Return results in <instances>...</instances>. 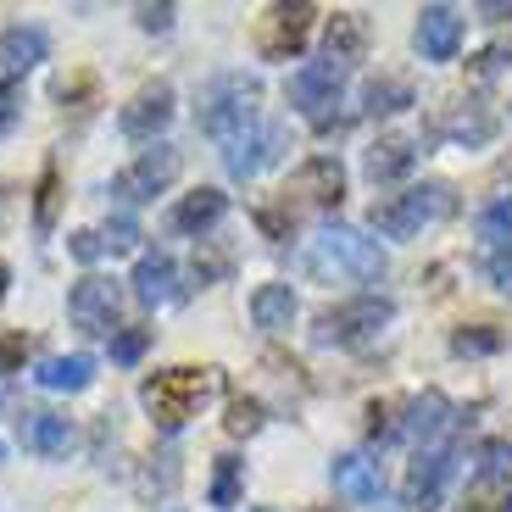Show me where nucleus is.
<instances>
[{
  "mask_svg": "<svg viewBox=\"0 0 512 512\" xmlns=\"http://www.w3.org/2000/svg\"><path fill=\"white\" fill-rule=\"evenodd\" d=\"M17 357H23V340H0V368H12Z\"/></svg>",
  "mask_w": 512,
  "mask_h": 512,
  "instance_id": "ea45409f",
  "label": "nucleus"
},
{
  "mask_svg": "<svg viewBox=\"0 0 512 512\" xmlns=\"http://www.w3.org/2000/svg\"><path fill=\"white\" fill-rule=\"evenodd\" d=\"M212 390H218V373L212 368H167V373H151V379L140 384V401H145V412L156 418L162 435H179L184 423L206 407Z\"/></svg>",
  "mask_w": 512,
  "mask_h": 512,
  "instance_id": "f03ea898",
  "label": "nucleus"
},
{
  "mask_svg": "<svg viewBox=\"0 0 512 512\" xmlns=\"http://www.w3.org/2000/svg\"><path fill=\"white\" fill-rule=\"evenodd\" d=\"M179 167H184V156L173 151V145L156 140L151 151H140V156H134V162H128L123 173L112 179V195H117L123 206H145V201H156L167 184L179 179Z\"/></svg>",
  "mask_w": 512,
  "mask_h": 512,
  "instance_id": "0eeeda50",
  "label": "nucleus"
},
{
  "mask_svg": "<svg viewBox=\"0 0 512 512\" xmlns=\"http://www.w3.org/2000/svg\"><path fill=\"white\" fill-rule=\"evenodd\" d=\"M295 312H301V301H295L290 284H256L251 295V323L262 334H284L295 323Z\"/></svg>",
  "mask_w": 512,
  "mask_h": 512,
  "instance_id": "4be33fe9",
  "label": "nucleus"
},
{
  "mask_svg": "<svg viewBox=\"0 0 512 512\" xmlns=\"http://www.w3.org/2000/svg\"><path fill=\"white\" fill-rule=\"evenodd\" d=\"M173 6H134V23L145 28V34H167V28H173Z\"/></svg>",
  "mask_w": 512,
  "mask_h": 512,
  "instance_id": "58836bf2",
  "label": "nucleus"
},
{
  "mask_svg": "<svg viewBox=\"0 0 512 512\" xmlns=\"http://www.w3.org/2000/svg\"><path fill=\"white\" fill-rule=\"evenodd\" d=\"M290 151V128L284 123H251L245 134L223 140V167H229V179H256L262 167L284 162Z\"/></svg>",
  "mask_w": 512,
  "mask_h": 512,
  "instance_id": "6e6552de",
  "label": "nucleus"
},
{
  "mask_svg": "<svg viewBox=\"0 0 512 512\" xmlns=\"http://www.w3.org/2000/svg\"><path fill=\"white\" fill-rule=\"evenodd\" d=\"M223 218H229V195L212 190V184L190 190L179 206H173V229H179V234H195V240H201V234H212Z\"/></svg>",
  "mask_w": 512,
  "mask_h": 512,
  "instance_id": "a211bd4d",
  "label": "nucleus"
},
{
  "mask_svg": "<svg viewBox=\"0 0 512 512\" xmlns=\"http://www.w3.org/2000/svg\"><path fill=\"white\" fill-rule=\"evenodd\" d=\"M457 512H512V485H474Z\"/></svg>",
  "mask_w": 512,
  "mask_h": 512,
  "instance_id": "72a5a7b5",
  "label": "nucleus"
},
{
  "mask_svg": "<svg viewBox=\"0 0 512 512\" xmlns=\"http://www.w3.org/2000/svg\"><path fill=\"white\" fill-rule=\"evenodd\" d=\"M485 17H490V23H501V17H512V6H485Z\"/></svg>",
  "mask_w": 512,
  "mask_h": 512,
  "instance_id": "a19ab883",
  "label": "nucleus"
},
{
  "mask_svg": "<svg viewBox=\"0 0 512 512\" xmlns=\"http://www.w3.org/2000/svg\"><path fill=\"white\" fill-rule=\"evenodd\" d=\"M451 206H457V190H451L446 179H429V184H412V190H401V195H384L368 212V223H373L379 240H412V234H423L429 223L446 218Z\"/></svg>",
  "mask_w": 512,
  "mask_h": 512,
  "instance_id": "20e7f679",
  "label": "nucleus"
},
{
  "mask_svg": "<svg viewBox=\"0 0 512 512\" xmlns=\"http://www.w3.org/2000/svg\"><path fill=\"white\" fill-rule=\"evenodd\" d=\"M6 284H12V268H6V262H0V301H6Z\"/></svg>",
  "mask_w": 512,
  "mask_h": 512,
  "instance_id": "79ce46f5",
  "label": "nucleus"
},
{
  "mask_svg": "<svg viewBox=\"0 0 512 512\" xmlns=\"http://www.w3.org/2000/svg\"><path fill=\"white\" fill-rule=\"evenodd\" d=\"M240 490H245V462L234 457V451H223L218 462H212V490H206V496H212V507H240Z\"/></svg>",
  "mask_w": 512,
  "mask_h": 512,
  "instance_id": "a878e982",
  "label": "nucleus"
},
{
  "mask_svg": "<svg viewBox=\"0 0 512 512\" xmlns=\"http://www.w3.org/2000/svg\"><path fill=\"white\" fill-rule=\"evenodd\" d=\"M418 56L423 62H451L462 51V12L457 6H423L418 12Z\"/></svg>",
  "mask_w": 512,
  "mask_h": 512,
  "instance_id": "4468645a",
  "label": "nucleus"
},
{
  "mask_svg": "<svg viewBox=\"0 0 512 512\" xmlns=\"http://www.w3.org/2000/svg\"><path fill=\"white\" fill-rule=\"evenodd\" d=\"M295 195L307 206H340V195H346V167H340V156H312L295 173Z\"/></svg>",
  "mask_w": 512,
  "mask_h": 512,
  "instance_id": "aec40b11",
  "label": "nucleus"
},
{
  "mask_svg": "<svg viewBox=\"0 0 512 512\" xmlns=\"http://www.w3.org/2000/svg\"><path fill=\"white\" fill-rule=\"evenodd\" d=\"M256 101H262V78L256 73H218L201 90L195 128L212 134V140H234V134H245L251 123H262V117H256Z\"/></svg>",
  "mask_w": 512,
  "mask_h": 512,
  "instance_id": "7ed1b4c3",
  "label": "nucleus"
},
{
  "mask_svg": "<svg viewBox=\"0 0 512 512\" xmlns=\"http://www.w3.org/2000/svg\"><path fill=\"white\" fill-rule=\"evenodd\" d=\"M67 251H73L78 256V262H101V234H95V229H73V234H67Z\"/></svg>",
  "mask_w": 512,
  "mask_h": 512,
  "instance_id": "4c0bfd02",
  "label": "nucleus"
},
{
  "mask_svg": "<svg viewBox=\"0 0 512 512\" xmlns=\"http://www.w3.org/2000/svg\"><path fill=\"white\" fill-rule=\"evenodd\" d=\"M312 17H318L312 6H273V12L262 17V34H256L262 56H268V62H295V56L307 51Z\"/></svg>",
  "mask_w": 512,
  "mask_h": 512,
  "instance_id": "9b49d317",
  "label": "nucleus"
},
{
  "mask_svg": "<svg viewBox=\"0 0 512 512\" xmlns=\"http://www.w3.org/2000/svg\"><path fill=\"white\" fill-rule=\"evenodd\" d=\"M45 51H51V39L39 34V28H6V34H0V73L23 78L28 67L45 62Z\"/></svg>",
  "mask_w": 512,
  "mask_h": 512,
  "instance_id": "5701e85b",
  "label": "nucleus"
},
{
  "mask_svg": "<svg viewBox=\"0 0 512 512\" xmlns=\"http://www.w3.org/2000/svg\"><path fill=\"white\" fill-rule=\"evenodd\" d=\"M23 117V78H0V128H12Z\"/></svg>",
  "mask_w": 512,
  "mask_h": 512,
  "instance_id": "c9c22d12",
  "label": "nucleus"
},
{
  "mask_svg": "<svg viewBox=\"0 0 512 512\" xmlns=\"http://www.w3.org/2000/svg\"><path fill=\"white\" fill-rule=\"evenodd\" d=\"M501 346H507V334L490 329V323H479V329H457V334H451V351H457V357H490V351H501Z\"/></svg>",
  "mask_w": 512,
  "mask_h": 512,
  "instance_id": "c85d7f7f",
  "label": "nucleus"
},
{
  "mask_svg": "<svg viewBox=\"0 0 512 512\" xmlns=\"http://www.w3.org/2000/svg\"><path fill=\"white\" fill-rule=\"evenodd\" d=\"M117 312H123V284L106 273H84L67 290V318L84 334H117Z\"/></svg>",
  "mask_w": 512,
  "mask_h": 512,
  "instance_id": "1a4fd4ad",
  "label": "nucleus"
},
{
  "mask_svg": "<svg viewBox=\"0 0 512 512\" xmlns=\"http://www.w3.org/2000/svg\"><path fill=\"white\" fill-rule=\"evenodd\" d=\"M412 162H418V140H407V134H390V140H379L368 151V179L373 184H390V179H401V173H412Z\"/></svg>",
  "mask_w": 512,
  "mask_h": 512,
  "instance_id": "b1692460",
  "label": "nucleus"
},
{
  "mask_svg": "<svg viewBox=\"0 0 512 512\" xmlns=\"http://www.w3.org/2000/svg\"><path fill=\"white\" fill-rule=\"evenodd\" d=\"M512 479V440H485L474 451V485H507Z\"/></svg>",
  "mask_w": 512,
  "mask_h": 512,
  "instance_id": "bb28decb",
  "label": "nucleus"
},
{
  "mask_svg": "<svg viewBox=\"0 0 512 512\" xmlns=\"http://www.w3.org/2000/svg\"><path fill=\"white\" fill-rule=\"evenodd\" d=\"M223 423H229V435H256V429H262L268 418H262V401L234 396V401H229V418H223Z\"/></svg>",
  "mask_w": 512,
  "mask_h": 512,
  "instance_id": "f704fd0d",
  "label": "nucleus"
},
{
  "mask_svg": "<svg viewBox=\"0 0 512 512\" xmlns=\"http://www.w3.org/2000/svg\"><path fill=\"white\" fill-rule=\"evenodd\" d=\"M329 479L340 496H351L357 507H379L384 501V474H379V462L362 457V451H346V457H334L329 462Z\"/></svg>",
  "mask_w": 512,
  "mask_h": 512,
  "instance_id": "2eb2a0df",
  "label": "nucleus"
},
{
  "mask_svg": "<svg viewBox=\"0 0 512 512\" xmlns=\"http://www.w3.org/2000/svg\"><path fill=\"white\" fill-rule=\"evenodd\" d=\"M346 67H334V62H307V67H295L290 84H284V95H290V106L301 117H312L318 128L334 123V106H340V90H346Z\"/></svg>",
  "mask_w": 512,
  "mask_h": 512,
  "instance_id": "423d86ee",
  "label": "nucleus"
},
{
  "mask_svg": "<svg viewBox=\"0 0 512 512\" xmlns=\"http://www.w3.org/2000/svg\"><path fill=\"white\" fill-rule=\"evenodd\" d=\"M479 234H485V240H501V245L512 240V190H501L496 201L479 212Z\"/></svg>",
  "mask_w": 512,
  "mask_h": 512,
  "instance_id": "7c9ffc66",
  "label": "nucleus"
},
{
  "mask_svg": "<svg viewBox=\"0 0 512 512\" xmlns=\"http://www.w3.org/2000/svg\"><path fill=\"white\" fill-rule=\"evenodd\" d=\"M307 273L323 284H379L384 279V245L362 229L323 223L318 240L307 245Z\"/></svg>",
  "mask_w": 512,
  "mask_h": 512,
  "instance_id": "f257e3e1",
  "label": "nucleus"
},
{
  "mask_svg": "<svg viewBox=\"0 0 512 512\" xmlns=\"http://www.w3.org/2000/svg\"><path fill=\"white\" fill-rule=\"evenodd\" d=\"M451 474H457V446L451 440H440V446H423L418 457H412L407 468V485H401V501H407L412 512H435L440 496H446Z\"/></svg>",
  "mask_w": 512,
  "mask_h": 512,
  "instance_id": "9d476101",
  "label": "nucleus"
},
{
  "mask_svg": "<svg viewBox=\"0 0 512 512\" xmlns=\"http://www.w3.org/2000/svg\"><path fill=\"white\" fill-rule=\"evenodd\" d=\"M134 301H140V307H162V301H179V290H173V284H179V262H173V256L167 251H145L140 262H134Z\"/></svg>",
  "mask_w": 512,
  "mask_h": 512,
  "instance_id": "dca6fc26",
  "label": "nucleus"
},
{
  "mask_svg": "<svg viewBox=\"0 0 512 512\" xmlns=\"http://www.w3.org/2000/svg\"><path fill=\"white\" fill-rule=\"evenodd\" d=\"M485 273H490V284H496L501 295H512V240H507V245H496V251H490Z\"/></svg>",
  "mask_w": 512,
  "mask_h": 512,
  "instance_id": "e433bc0d",
  "label": "nucleus"
},
{
  "mask_svg": "<svg viewBox=\"0 0 512 512\" xmlns=\"http://www.w3.org/2000/svg\"><path fill=\"white\" fill-rule=\"evenodd\" d=\"M412 101H418L412 84H407V78H396V73L368 78V84H362V112H368V117H396V112H407Z\"/></svg>",
  "mask_w": 512,
  "mask_h": 512,
  "instance_id": "393cba45",
  "label": "nucleus"
},
{
  "mask_svg": "<svg viewBox=\"0 0 512 512\" xmlns=\"http://www.w3.org/2000/svg\"><path fill=\"white\" fill-rule=\"evenodd\" d=\"M39 201H34V229L39 234H51L56 229V195H62V190H56V167H45V173H39Z\"/></svg>",
  "mask_w": 512,
  "mask_h": 512,
  "instance_id": "473e14b6",
  "label": "nucleus"
},
{
  "mask_svg": "<svg viewBox=\"0 0 512 512\" xmlns=\"http://www.w3.org/2000/svg\"><path fill=\"white\" fill-rule=\"evenodd\" d=\"M17 429H23V446L34 451V457H45V462H56V457L73 451V423H67L62 412H23Z\"/></svg>",
  "mask_w": 512,
  "mask_h": 512,
  "instance_id": "f3484780",
  "label": "nucleus"
},
{
  "mask_svg": "<svg viewBox=\"0 0 512 512\" xmlns=\"http://www.w3.org/2000/svg\"><path fill=\"white\" fill-rule=\"evenodd\" d=\"M167 123H173V84H162V78L145 84V90L117 112V128H123L128 140H151L156 145V134H162Z\"/></svg>",
  "mask_w": 512,
  "mask_h": 512,
  "instance_id": "ddd939ff",
  "label": "nucleus"
},
{
  "mask_svg": "<svg viewBox=\"0 0 512 512\" xmlns=\"http://www.w3.org/2000/svg\"><path fill=\"white\" fill-rule=\"evenodd\" d=\"M362 51H368V17L362 12H334L329 17V34H323V62L334 67H357Z\"/></svg>",
  "mask_w": 512,
  "mask_h": 512,
  "instance_id": "6ab92c4d",
  "label": "nucleus"
},
{
  "mask_svg": "<svg viewBox=\"0 0 512 512\" xmlns=\"http://www.w3.org/2000/svg\"><path fill=\"white\" fill-rule=\"evenodd\" d=\"M390 318H396V301L390 295H351V301H340V307H323L318 323H312V340L318 346H368V340H379L384 329H390Z\"/></svg>",
  "mask_w": 512,
  "mask_h": 512,
  "instance_id": "39448f33",
  "label": "nucleus"
},
{
  "mask_svg": "<svg viewBox=\"0 0 512 512\" xmlns=\"http://www.w3.org/2000/svg\"><path fill=\"white\" fill-rule=\"evenodd\" d=\"M256 512H268V507H256Z\"/></svg>",
  "mask_w": 512,
  "mask_h": 512,
  "instance_id": "37998d69",
  "label": "nucleus"
},
{
  "mask_svg": "<svg viewBox=\"0 0 512 512\" xmlns=\"http://www.w3.org/2000/svg\"><path fill=\"white\" fill-rule=\"evenodd\" d=\"M145 351H151V329H145V323H134V329H117V334H112V362H117V368H134Z\"/></svg>",
  "mask_w": 512,
  "mask_h": 512,
  "instance_id": "2f4dec72",
  "label": "nucleus"
},
{
  "mask_svg": "<svg viewBox=\"0 0 512 512\" xmlns=\"http://www.w3.org/2000/svg\"><path fill=\"white\" fill-rule=\"evenodd\" d=\"M95 234H101V251H106V256H123V251H134V245H140V223L128 218V212L106 218Z\"/></svg>",
  "mask_w": 512,
  "mask_h": 512,
  "instance_id": "c756f323",
  "label": "nucleus"
},
{
  "mask_svg": "<svg viewBox=\"0 0 512 512\" xmlns=\"http://www.w3.org/2000/svg\"><path fill=\"white\" fill-rule=\"evenodd\" d=\"M446 134L457 145H468V151H479V145H490V134H496V117H490L485 106H462V112L446 123Z\"/></svg>",
  "mask_w": 512,
  "mask_h": 512,
  "instance_id": "cd10ccee",
  "label": "nucleus"
},
{
  "mask_svg": "<svg viewBox=\"0 0 512 512\" xmlns=\"http://www.w3.org/2000/svg\"><path fill=\"white\" fill-rule=\"evenodd\" d=\"M34 384L51 390V396H78V390L95 384V357H84V351H73V357H45L34 368Z\"/></svg>",
  "mask_w": 512,
  "mask_h": 512,
  "instance_id": "412c9836",
  "label": "nucleus"
},
{
  "mask_svg": "<svg viewBox=\"0 0 512 512\" xmlns=\"http://www.w3.org/2000/svg\"><path fill=\"white\" fill-rule=\"evenodd\" d=\"M457 429V407H451L440 390H423V396H412L407 407H401V440H412V446H440V440Z\"/></svg>",
  "mask_w": 512,
  "mask_h": 512,
  "instance_id": "f8f14e48",
  "label": "nucleus"
}]
</instances>
